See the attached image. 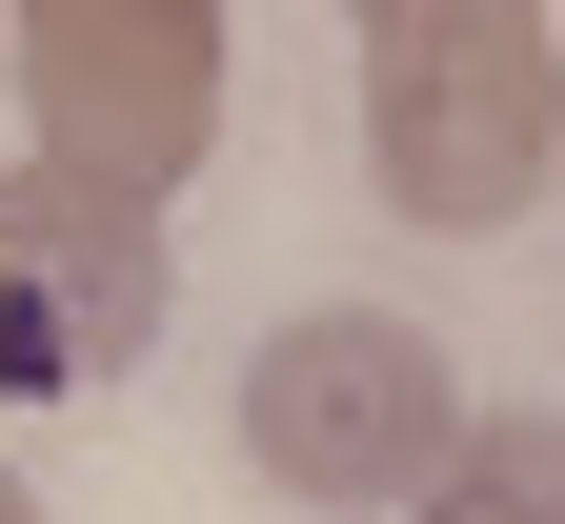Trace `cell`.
Returning <instances> with one entry per match:
<instances>
[{
	"label": "cell",
	"instance_id": "cell-8",
	"mask_svg": "<svg viewBox=\"0 0 565 524\" xmlns=\"http://www.w3.org/2000/svg\"><path fill=\"white\" fill-rule=\"evenodd\" d=\"M364 21H384V0H364Z\"/></svg>",
	"mask_w": 565,
	"mask_h": 524
},
{
	"label": "cell",
	"instance_id": "cell-6",
	"mask_svg": "<svg viewBox=\"0 0 565 524\" xmlns=\"http://www.w3.org/2000/svg\"><path fill=\"white\" fill-rule=\"evenodd\" d=\"M0 524H41V504H21V464H0Z\"/></svg>",
	"mask_w": 565,
	"mask_h": 524
},
{
	"label": "cell",
	"instance_id": "cell-3",
	"mask_svg": "<svg viewBox=\"0 0 565 524\" xmlns=\"http://www.w3.org/2000/svg\"><path fill=\"white\" fill-rule=\"evenodd\" d=\"M0 61H21V121L61 182L182 202L202 141H223V0H21Z\"/></svg>",
	"mask_w": 565,
	"mask_h": 524
},
{
	"label": "cell",
	"instance_id": "cell-4",
	"mask_svg": "<svg viewBox=\"0 0 565 524\" xmlns=\"http://www.w3.org/2000/svg\"><path fill=\"white\" fill-rule=\"evenodd\" d=\"M182 263H162V202L121 182H61V162H0V384L21 404H82L162 343Z\"/></svg>",
	"mask_w": 565,
	"mask_h": 524
},
{
	"label": "cell",
	"instance_id": "cell-1",
	"mask_svg": "<svg viewBox=\"0 0 565 524\" xmlns=\"http://www.w3.org/2000/svg\"><path fill=\"white\" fill-rule=\"evenodd\" d=\"M364 162L424 243H484L565 182V41L545 0H384L364 21Z\"/></svg>",
	"mask_w": 565,
	"mask_h": 524
},
{
	"label": "cell",
	"instance_id": "cell-7",
	"mask_svg": "<svg viewBox=\"0 0 565 524\" xmlns=\"http://www.w3.org/2000/svg\"><path fill=\"white\" fill-rule=\"evenodd\" d=\"M0 21H21V0H0Z\"/></svg>",
	"mask_w": 565,
	"mask_h": 524
},
{
	"label": "cell",
	"instance_id": "cell-5",
	"mask_svg": "<svg viewBox=\"0 0 565 524\" xmlns=\"http://www.w3.org/2000/svg\"><path fill=\"white\" fill-rule=\"evenodd\" d=\"M424 524H565V424H465V464L424 484Z\"/></svg>",
	"mask_w": 565,
	"mask_h": 524
},
{
	"label": "cell",
	"instance_id": "cell-2",
	"mask_svg": "<svg viewBox=\"0 0 565 524\" xmlns=\"http://www.w3.org/2000/svg\"><path fill=\"white\" fill-rule=\"evenodd\" d=\"M243 464L282 504H323V524H384L465 464V384H445V343L384 323V303H303V323H263L243 363Z\"/></svg>",
	"mask_w": 565,
	"mask_h": 524
}]
</instances>
